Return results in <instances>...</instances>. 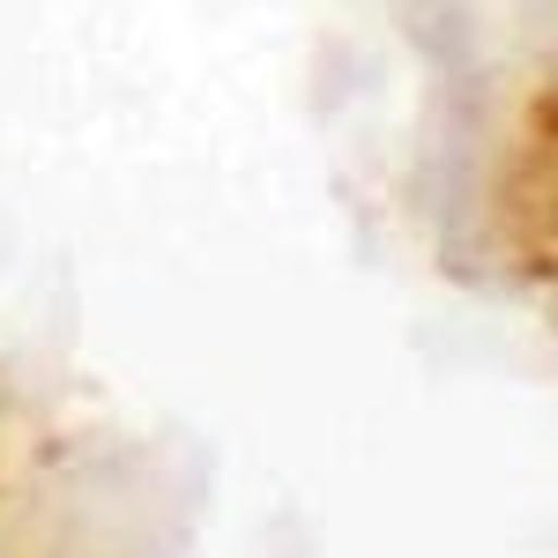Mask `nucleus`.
I'll return each mask as SVG.
<instances>
[]
</instances>
